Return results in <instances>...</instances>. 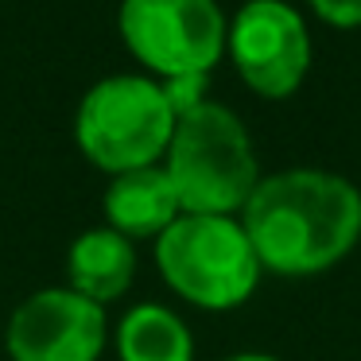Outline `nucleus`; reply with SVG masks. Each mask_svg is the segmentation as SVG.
Listing matches in <instances>:
<instances>
[{
  "mask_svg": "<svg viewBox=\"0 0 361 361\" xmlns=\"http://www.w3.org/2000/svg\"><path fill=\"white\" fill-rule=\"evenodd\" d=\"M226 361H276V357H268V353H233Z\"/></svg>",
  "mask_w": 361,
  "mask_h": 361,
  "instance_id": "ddd939ff",
  "label": "nucleus"
},
{
  "mask_svg": "<svg viewBox=\"0 0 361 361\" xmlns=\"http://www.w3.org/2000/svg\"><path fill=\"white\" fill-rule=\"evenodd\" d=\"M12 361H97L105 345V311L66 288L27 295L8 322Z\"/></svg>",
  "mask_w": 361,
  "mask_h": 361,
  "instance_id": "0eeeda50",
  "label": "nucleus"
},
{
  "mask_svg": "<svg viewBox=\"0 0 361 361\" xmlns=\"http://www.w3.org/2000/svg\"><path fill=\"white\" fill-rule=\"evenodd\" d=\"M156 264L187 303L233 311L257 291L260 260L237 218L179 214L156 237Z\"/></svg>",
  "mask_w": 361,
  "mask_h": 361,
  "instance_id": "7ed1b4c3",
  "label": "nucleus"
},
{
  "mask_svg": "<svg viewBox=\"0 0 361 361\" xmlns=\"http://www.w3.org/2000/svg\"><path fill=\"white\" fill-rule=\"evenodd\" d=\"M66 272H71V288L78 295L94 299L102 307L117 299L121 291H128L136 272V252L128 237H121L117 229H86L71 245Z\"/></svg>",
  "mask_w": 361,
  "mask_h": 361,
  "instance_id": "1a4fd4ad",
  "label": "nucleus"
},
{
  "mask_svg": "<svg viewBox=\"0 0 361 361\" xmlns=\"http://www.w3.org/2000/svg\"><path fill=\"white\" fill-rule=\"evenodd\" d=\"M226 51L260 97H291L311 71V35L288 0H245L226 32Z\"/></svg>",
  "mask_w": 361,
  "mask_h": 361,
  "instance_id": "423d86ee",
  "label": "nucleus"
},
{
  "mask_svg": "<svg viewBox=\"0 0 361 361\" xmlns=\"http://www.w3.org/2000/svg\"><path fill=\"white\" fill-rule=\"evenodd\" d=\"M307 4H311L314 16L330 27H342V32L361 27V0H307Z\"/></svg>",
  "mask_w": 361,
  "mask_h": 361,
  "instance_id": "f8f14e48",
  "label": "nucleus"
},
{
  "mask_svg": "<svg viewBox=\"0 0 361 361\" xmlns=\"http://www.w3.org/2000/svg\"><path fill=\"white\" fill-rule=\"evenodd\" d=\"M206 86H210L206 74H179V78H164V82H159V90H164V97H167V105H171L175 121L206 102Z\"/></svg>",
  "mask_w": 361,
  "mask_h": 361,
  "instance_id": "9b49d317",
  "label": "nucleus"
},
{
  "mask_svg": "<svg viewBox=\"0 0 361 361\" xmlns=\"http://www.w3.org/2000/svg\"><path fill=\"white\" fill-rule=\"evenodd\" d=\"M121 361H195V338L187 322L159 303H140L117 326Z\"/></svg>",
  "mask_w": 361,
  "mask_h": 361,
  "instance_id": "9d476101",
  "label": "nucleus"
},
{
  "mask_svg": "<svg viewBox=\"0 0 361 361\" xmlns=\"http://www.w3.org/2000/svg\"><path fill=\"white\" fill-rule=\"evenodd\" d=\"M183 214L179 195L164 167H136L113 175L105 190V218L121 237H159Z\"/></svg>",
  "mask_w": 361,
  "mask_h": 361,
  "instance_id": "6e6552de",
  "label": "nucleus"
},
{
  "mask_svg": "<svg viewBox=\"0 0 361 361\" xmlns=\"http://www.w3.org/2000/svg\"><path fill=\"white\" fill-rule=\"evenodd\" d=\"M164 171L179 195L183 214L218 218H233L237 210H245L260 183L249 128L233 109L214 102H202L175 121Z\"/></svg>",
  "mask_w": 361,
  "mask_h": 361,
  "instance_id": "f03ea898",
  "label": "nucleus"
},
{
  "mask_svg": "<svg viewBox=\"0 0 361 361\" xmlns=\"http://www.w3.org/2000/svg\"><path fill=\"white\" fill-rule=\"evenodd\" d=\"M241 229L260 268L276 276H319L361 241V190L319 167H291L257 183Z\"/></svg>",
  "mask_w": 361,
  "mask_h": 361,
  "instance_id": "f257e3e1",
  "label": "nucleus"
},
{
  "mask_svg": "<svg viewBox=\"0 0 361 361\" xmlns=\"http://www.w3.org/2000/svg\"><path fill=\"white\" fill-rule=\"evenodd\" d=\"M74 128L90 164L109 175H125L152 167L167 152L175 113L159 82L140 74H113L82 97Z\"/></svg>",
  "mask_w": 361,
  "mask_h": 361,
  "instance_id": "20e7f679",
  "label": "nucleus"
},
{
  "mask_svg": "<svg viewBox=\"0 0 361 361\" xmlns=\"http://www.w3.org/2000/svg\"><path fill=\"white\" fill-rule=\"evenodd\" d=\"M117 24L125 47L164 78L210 74L229 32L218 0H121Z\"/></svg>",
  "mask_w": 361,
  "mask_h": 361,
  "instance_id": "39448f33",
  "label": "nucleus"
}]
</instances>
